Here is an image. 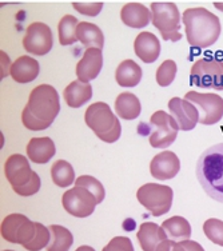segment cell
Masks as SVG:
<instances>
[{
	"mask_svg": "<svg viewBox=\"0 0 223 251\" xmlns=\"http://www.w3.org/2000/svg\"><path fill=\"white\" fill-rule=\"evenodd\" d=\"M59 111L58 91L50 84H40L29 94L27 106L22 112V122L31 131L46 130L52 125Z\"/></svg>",
	"mask_w": 223,
	"mask_h": 251,
	"instance_id": "obj_1",
	"label": "cell"
},
{
	"mask_svg": "<svg viewBox=\"0 0 223 251\" xmlns=\"http://www.w3.org/2000/svg\"><path fill=\"white\" fill-rule=\"evenodd\" d=\"M1 237L10 243H18L28 251H40L49 246L51 232L49 227L32 222L23 214H10L3 219Z\"/></svg>",
	"mask_w": 223,
	"mask_h": 251,
	"instance_id": "obj_2",
	"label": "cell"
},
{
	"mask_svg": "<svg viewBox=\"0 0 223 251\" xmlns=\"http://www.w3.org/2000/svg\"><path fill=\"white\" fill-rule=\"evenodd\" d=\"M186 38L190 46L207 49L218 40L221 35V22L217 15L203 7L187 8L182 16Z\"/></svg>",
	"mask_w": 223,
	"mask_h": 251,
	"instance_id": "obj_3",
	"label": "cell"
},
{
	"mask_svg": "<svg viewBox=\"0 0 223 251\" xmlns=\"http://www.w3.org/2000/svg\"><path fill=\"white\" fill-rule=\"evenodd\" d=\"M197 176L210 198L223 203V143L202 152L197 163Z\"/></svg>",
	"mask_w": 223,
	"mask_h": 251,
	"instance_id": "obj_4",
	"label": "cell"
},
{
	"mask_svg": "<svg viewBox=\"0 0 223 251\" xmlns=\"http://www.w3.org/2000/svg\"><path fill=\"white\" fill-rule=\"evenodd\" d=\"M4 174L11 187L20 197H32L39 191V175L31 170L25 155L14 154L4 163Z\"/></svg>",
	"mask_w": 223,
	"mask_h": 251,
	"instance_id": "obj_5",
	"label": "cell"
},
{
	"mask_svg": "<svg viewBox=\"0 0 223 251\" xmlns=\"http://www.w3.org/2000/svg\"><path fill=\"white\" fill-rule=\"evenodd\" d=\"M84 122L94 134L106 143H114L121 138L119 119L104 101H97L88 107L84 114Z\"/></svg>",
	"mask_w": 223,
	"mask_h": 251,
	"instance_id": "obj_6",
	"label": "cell"
},
{
	"mask_svg": "<svg viewBox=\"0 0 223 251\" xmlns=\"http://www.w3.org/2000/svg\"><path fill=\"white\" fill-rule=\"evenodd\" d=\"M151 20L152 25L162 35L163 40L178 42L182 39L180 14L175 3L171 1H154L151 3Z\"/></svg>",
	"mask_w": 223,
	"mask_h": 251,
	"instance_id": "obj_7",
	"label": "cell"
},
{
	"mask_svg": "<svg viewBox=\"0 0 223 251\" xmlns=\"http://www.w3.org/2000/svg\"><path fill=\"white\" fill-rule=\"evenodd\" d=\"M138 202L154 217H162L170 211L174 193L170 186L158 183H146L136 193Z\"/></svg>",
	"mask_w": 223,
	"mask_h": 251,
	"instance_id": "obj_8",
	"label": "cell"
},
{
	"mask_svg": "<svg viewBox=\"0 0 223 251\" xmlns=\"http://www.w3.org/2000/svg\"><path fill=\"white\" fill-rule=\"evenodd\" d=\"M190 83L203 90L223 91V62L213 58L197 60L191 67Z\"/></svg>",
	"mask_w": 223,
	"mask_h": 251,
	"instance_id": "obj_9",
	"label": "cell"
},
{
	"mask_svg": "<svg viewBox=\"0 0 223 251\" xmlns=\"http://www.w3.org/2000/svg\"><path fill=\"white\" fill-rule=\"evenodd\" d=\"M191 101L199 111V123L204 126L217 125L223 118V99L217 94H200L190 91L184 97Z\"/></svg>",
	"mask_w": 223,
	"mask_h": 251,
	"instance_id": "obj_10",
	"label": "cell"
},
{
	"mask_svg": "<svg viewBox=\"0 0 223 251\" xmlns=\"http://www.w3.org/2000/svg\"><path fill=\"white\" fill-rule=\"evenodd\" d=\"M150 125L155 130L150 134V145L154 149H166L175 142L179 127L170 114L165 111H156L150 118Z\"/></svg>",
	"mask_w": 223,
	"mask_h": 251,
	"instance_id": "obj_11",
	"label": "cell"
},
{
	"mask_svg": "<svg viewBox=\"0 0 223 251\" xmlns=\"http://www.w3.org/2000/svg\"><path fill=\"white\" fill-rule=\"evenodd\" d=\"M62 203L64 210L73 217L87 218L94 213L98 201L87 188L75 186L63 194Z\"/></svg>",
	"mask_w": 223,
	"mask_h": 251,
	"instance_id": "obj_12",
	"label": "cell"
},
{
	"mask_svg": "<svg viewBox=\"0 0 223 251\" xmlns=\"http://www.w3.org/2000/svg\"><path fill=\"white\" fill-rule=\"evenodd\" d=\"M52 32L49 25L36 22L29 25L23 38V47L27 52L43 56L52 49Z\"/></svg>",
	"mask_w": 223,
	"mask_h": 251,
	"instance_id": "obj_13",
	"label": "cell"
},
{
	"mask_svg": "<svg viewBox=\"0 0 223 251\" xmlns=\"http://www.w3.org/2000/svg\"><path fill=\"white\" fill-rule=\"evenodd\" d=\"M136 237L143 251H170L173 243L162 226L152 222L142 223Z\"/></svg>",
	"mask_w": 223,
	"mask_h": 251,
	"instance_id": "obj_14",
	"label": "cell"
},
{
	"mask_svg": "<svg viewBox=\"0 0 223 251\" xmlns=\"http://www.w3.org/2000/svg\"><path fill=\"white\" fill-rule=\"evenodd\" d=\"M170 115L176 122V125L182 131L194 130L195 126L199 123L198 108L191 101L182 98H173L169 101Z\"/></svg>",
	"mask_w": 223,
	"mask_h": 251,
	"instance_id": "obj_15",
	"label": "cell"
},
{
	"mask_svg": "<svg viewBox=\"0 0 223 251\" xmlns=\"http://www.w3.org/2000/svg\"><path fill=\"white\" fill-rule=\"evenodd\" d=\"M180 170L179 158L173 151H163L156 154L150 163V173L159 180H169L176 176Z\"/></svg>",
	"mask_w": 223,
	"mask_h": 251,
	"instance_id": "obj_16",
	"label": "cell"
},
{
	"mask_svg": "<svg viewBox=\"0 0 223 251\" xmlns=\"http://www.w3.org/2000/svg\"><path fill=\"white\" fill-rule=\"evenodd\" d=\"M103 67V53L99 49H88L76 64V76L83 83L97 79Z\"/></svg>",
	"mask_w": 223,
	"mask_h": 251,
	"instance_id": "obj_17",
	"label": "cell"
},
{
	"mask_svg": "<svg viewBox=\"0 0 223 251\" xmlns=\"http://www.w3.org/2000/svg\"><path fill=\"white\" fill-rule=\"evenodd\" d=\"M134 50L138 58L145 63H154L159 58L160 42L155 35L149 31L141 32L134 42Z\"/></svg>",
	"mask_w": 223,
	"mask_h": 251,
	"instance_id": "obj_18",
	"label": "cell"
},
{
	"mask_svg": "<svg viewBox=\"0 0 223 251\" xmlns=\"http://www.w3.org/2000/svg\"><path fill=\"white\" fill-rule=\"evenodd\" d=\"M121 19L127 27L143 28L150 23L151 11L141 3H127L122 7Z\"/></svg>",
	"mask_w": 223,
	"mask_h": 251,
	"instance_id": "obj_19",
	"label": "cell"
},
{
	"mask_svg": "<svg viewBox=\"0 0 223 251\" xmlns=\"http://www.w3.org/2000/svg\"><path fill=\"white\" fill-rule=\"evenodd\" d=\"M56 154V147L51 138H32L27 145L28 159L36 164H44Z\"/></svg>",
	"mask_w": 223,
	"mask_h": 251,
	"instance_id": "obj_20",
	"label": "cell"
},
{
	"mask_svg": "<svg viewBox=\"0 0 223 251\" xmlns=\"http://www.w3.org/2000/svg\"><path fill=\"white\" fill-rule=\"evenodd\" d=\"M40 67L38 60L31 56H20L12 63L11 76L15 82L29 83L39 75Z\"/></svg>",
	"mask_w": 223,
	"mask_h": 251,
	"instance_id": "obj_21",
	"label": "cell"
},
{
	"mask_svg": "<svg viewBox=\"0 0 223 251\" xmlns=\"http://www.w3.org/2000/svg\"><path fill=\"white\" fill-rule=\"evenodd\" d=\"M63 98L67 106L71 108H79L86 104L92 98V86L90 83H83L80 80H74L70 83L63 92Z\"/></svg>",
	"mask_w": 223,
	"mask_h": 251,
	"instance_id": "obj_22",
	"label": "cell"
},
{
	"mask_svg": "<svg viewBox=\"0 0 223 251\" xmlns=\"http://www.w3.org/2000/svg\"><path fill=\"white\" fill-rule=\"evenodd\" d=\"M115 80L121 87H135L142 80L141 66L131 59H127L118 66Z\"/></svg>",
	"mask_w": 223,
	"mask_h": 251,
	"instance_id": "obj_23",
	"label": "cell"
},
{
	"mask_svg": "<svg viewBox=\"0 0 223 251\" xmlns=\"http://www.w3.org/2000/svg\"><path fill=\"white\" fill-rule=\"evenodd\" d=\"M115 112L124 121H132L141 115L142 104L131 92H122L115 100Z\"/></svg>",
	"mask_w": 223,
	"mask_h": 251,
	"instance_id": "obj_24",
	"label": "cell"
},
{
	"mask_svg": "<svg viewBox=\"0 0 223 251\" xmlns=\"http://www.w3.org/2000/svg\"><path fill=\"white\" fill-rule=\"evenodd\" d=\"M76 38L86 49H99L102 50L104 46V35L102 29L98 25L88 23V22H80L76 29Z\"/></svg>",
	"mask_w": 223,
	"mask_h": 251,
	"instance_id": "obj_25",
	"label": "cell"
},
{
	"mask_svg": "<svg viewBox=\"0 0 223 251\" xmlns=\"http://www.w3.org/2000/svg\"><path fill=\"white\" fill-rule=\"evenodd\" d=\"M162 228L165 230L167 238L173 242L189 241L191 237V226L187 219H184L183 217H171L169 219H166Z\"/></svg>",
	"mask_w": 223,
	"mask_h": 251,
	"instance_id": "obj_26",
	"label": "cell"
},
{
	"mask_svg": "<svg viewBox=\"0 0 223 251\" xmlns=\"http://www.w3.org/2000/svg\"><path fill=\"white\" fill-rule=\"evenodd\" d=\"M51 232L47 251H68L74 243V237L70 230L59 225H51L49 227Z\"/></svg>",
	"mask_w": 223,
	"mask_h": 251,
	"instance_id": "obj_27",
	"label": "cell"
},
{
	"mask_svg": "<svg viewBox=\"0 0 223 251\" xmlns=\"http://www.w3.org/2000/svg\"><path fill=\"white\" fill-rule=\"evenodd\" d=\"M51 176H52V182L58 187H68L75 180V171L67 160L60 159L52 164Z\"/></svg>",
	"mask_w": 223,
	"mask_h": 251,
	"instance_id": "obj_28",
	"label": "cell"
},
{
	"mask_svg": "<svg viewBox=\"0 0 223 251\" xmlns=\"http://www.w3.org/2000/svg\"><path fill=\"white\" fill-rule=\"evenodd\" d=\"M78 19L73 15H66L63 16L58 25L59 42L62 46H71L78 38H76V29H78Z\"/></svg>",
	"mask_w": 223,
	"mask_h": 251,
	"instance_id": "obj_29",
	"label": "cell"
},
{
	"mask_svg": "<svg viewBox=\"0 0 223 251\" xmlns=\"http://www.w3.org/2000/svg\"><path fill=\"white\" fill-rule=\"evenodd\" d=\"M75 186L76 187H84L87 188L90 193L97 198L98 203H102L104 197H106V191L103 184L98 180L97 178H94L91 175H82L75 180Z\"/></svg>",
	"mask_w": 223,
	"mask_h": 251,
	"instance_id": "obj_30",
	"label": "cell"
},
{
	"mask_svg": "<svg viewBox=\"0 0 223 251\" xmlns=\"http://www.w3.org/2000/svg\"><path fill=\"white\" fill-rule=\"evenodd\" d=\"M176 75V63L174 60H165L156 70V82L162 87H167L174 82Z\"/></svg>",
	"mask_w": 223,
	"mask_h": 251,
	"instance_id": "obj_31",
	"label": "cell"
},
{
	"mask_svg": "<svg viewBox=\"0 0 223 251\" xmlns=\"http://www.w3.org/2000/svg\"><path fill=\"white\" fill-rule=\"evenodd\" d=\"M203 231L210 241L223 247V221L210 218L203 225Z\"/></svg>",
	"mask_w": 223,
	"mask_h": 251,
	"instance_id": "obj_32",
	"label": "cell"
},
{
	"mask_svg": "<svg viewBox=\"0 0 223 251\" xmlns=\"http://www.w3.org/2000/svg\"><path fill=\"white\" fill-rule=\"evenodd\" d=\"M73 7L79 14L94 18V16H98L102 11L103 3L102 1H74Z\"/></svg>",
	"mask_w": 223,
	"mask_h": 251,
	"instance_id": "obj_33",
	"label": "cell"
},
{
	"mask_svg": "<svg viewBox=\"0 0 223 251\" xmlns=\"http://www.w3.org/2000/svg\"><path fill=\"white\" fill-rule=\"evenodd\" d=\"M102 251H134V246L130 238L115 237L107 243Z\"/></svg>",
	"mask_w": 223,
	"mask_h": 251,
	"instance_id": "obj_34",
	"label": "cell"
},
{
	"mask_svg": "<svg viewBox=\"0 0 223 251\" xmlns=\"http://www.w3.org/2000/svg\"><path fill=\"white\" fill-rule=\"evenodd\" d=\"M0 58H1V74H0V76L1 79L5 76H8L11 75V67H12V63H11L10 58H8V55L5 52H0Z\"/></svg>",
	"mask_w": 223,
	"mask_h": 251,
	"instance_id": "obj_35",
	"label": "cell"
},
{
	"mask_svg": "<svg viewBox=\"0 0 223 251\" xmlns=\"http://www.w3.org/2000/svg\"><path fill=\"white\" fill-rule=\"evenodd\" d=\"M180 245L186 249V251H204V249L200 245H199L198 242L195 241H183L180 242Z\"/></svg>",
	"mask_w": 223,
	"mask_h": 251,
	"instance_id": "obj_36",
	"label": "cell"
},
{
	"mask_svg": "<svg viewBox=\"0 0 223 251\" xmlns=\"http://www.w3.org/2000/svg\"><path fill=\"white\" fill-rule=\"evenodd\" d=\"M170 251H186V249H184V247L180 245V242H179V243H176V242H173V243H171Z\"/></svg>",
	"mask_w": 223,
	"mask_h": 251,
	"instance_id": "obj_37",
	"label": "cell"
},
{
	"mask_svg": "<svg viewBox=\"0 0 223 251\" xmlns=\"http://www.w3.org/2000/svg\"><path fill=\"white\" fill-rule=\"evenodd\" d=\"M75 251H95V250H94L91 246H87V245H84V246L78 247V249H76Z\"/></svg>",
	"mask_w": 223,
	"mask_h": 251,
	"instance_id": "obj_38",
	"label": "cell"
},
{
	"mask_svg": "<svg viewBox=\"0 0 223 251\" xmlns=\"http://www.w3.org/2000/svg\"><path fill=\"white\" fill-rule=\"evenodd\" d=\"M214 7L223 12V1H214Z\"/></svg>",
	"mask_w": 223,
	"mask_h": 251,
	"instance_id": "obj_39",
	"label": "cell"
},
{
	"mask_svg": "<svg viewBox=\"0 0 223 251\" xmlns=\"http://www.w3.org/2000/svg\"><path fill=\"white\" fill-rule=\"evenodd\" d=\"M4 251H14V250H4Z\"/></svg>",
	"mask_w": 223,
	"mask_h": 251,
	"instance_id": "obj_40",
	"label": "cell"
}]
</instances>
